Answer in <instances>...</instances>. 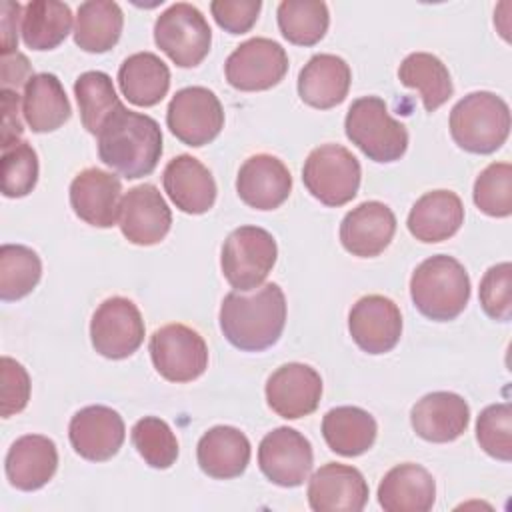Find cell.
Segmentation results:
<instances>
[{"mask_svg": "<svg viewBox=\"0 0 512 512\" xmlns=\"http://www.w3.org/2000/svg\"><path fill=\"white\" fill-rule=\"evenodd\" d=\"M480 448L502 462L512 458V408L508 402L486 406L476 420Z\"/></svg>", "mask_w": 512, "mask_h": 512, "instance_id": "60d3db41", "label": "cell"}, {"mask_svg": "<svg viewBox=\"0 0 512 512\" xmlns=\"http://www.w3.org/2000/svg\"><path fill=\"white\" fill-rule=\"evenodd\" d=\"M360 162L340 144H322L314 148L302 168L306 190L326 206L350 202L360 188Z\"/></svg>", "mask_w": 512, "mask_h": 512, "instance_id": "52a82bcc", "label": "cell"}, {"mask_svg": "<svg viewBox=\"0 0 512 512\" xmlns=\"http://www.w3.org/2000/svg\"><path fill=\"white\" fill-rule=\"evenodd\" d=\"M276 16L282 36L296 46H314L330 24L328 6L322 0H282Z\"/></svg>", "mask_w": 512, "mask_h": 512, "instance_id": "e575fe53", "label": "cell"}, {"mask_svg": "<svg viewBox=\"0 0 512 512\" xmlns=\"http://www.w3.org/2000/svg\"><path fill=\"white\" fill-rule=\"evenodd\" d=\"M166 124L180 142L198 148L220 134L224 110L212 90L188 86L172 96L166 110Z\"/></svg>", "mask_w": 512, "mask_h": 512, "instance_id": "8fae6325", "label": "cell"}, {"mask_svg": "<svg viewBox=\"0 0 512 512\" xmlns=\"http://www.w3.org/2000/svg\"><path fill=\"white\" fill-rule=\"evenodd\" d=\"M42 276L40 256L22 244H2L0 248V298L20 300L28 296Z\"/></svg>", "mask_w": 512, "mask_h": 512, "instance_id": "8d00e7d4", "label": "cell"}, {"mask_svg": "<svg viewBox=\"0 0 512 512\" xmlns=\"http://www.w3.org/2000/svg\"><path fill=\"white\" fill-rule=\"evenodd\" d=\"M162 184L176 208L186 214H204L216 202V182L210 170L190 154H180L166 164Z\"/></svg>", "mask_w": 512, "mask_h": 512, "instance_id": "603a6c76", "label": "cell"}, {"mask_svg": "<svg viewBox=\"0 0 512 512\" xmlns=\"http://www.w3.org/2000/svg\"><path fill=\"white\" fill-rule=\"evenodd\" d=\"M2 16H0V32H2V54L16 52L18 48V20L20 12L24 10L18 2H2L0 6Z\"/></svg>", "mask_w": 512, "mask_h": 512, "instance_id": "7dc6e473", "label": "cell"}, {"mask_svg": "<svg viewBox=\"0 0 512 512\" xmlns=\"http://www.w3.org/2000/svg\"><path fill=\"white\" fill-rule=\"evenodd\" d=\"M398 80L420 92L426 112L440 108L454 92L446 64L430 52L408 54L398 68Z\"/></svg>", "mask_w": 512, "mask_h": 512, "instance_id": "d6a6232c", "label": "cell"}, {"mask_svg": "<svg viewBox=\"0 0 512 512\" xmlns=\"http://www.w3.org/2000/svg\"><path fill=\"white\" fill-rule=\"evenodd\" d=\"M474 204L480 212L506 218L512 214V166L508 162L488 164L476 178L472 190Z\"/></svg>", "mask_w": 512, "mask_h": 512, "instance_id": "f35d334b", "label": "cell"}, {"mask_svg": "<svg viewBox=\"0 0 512 512\" xmlns=\"http://www.w3.org/2000/svg\"><path fill=\"white\" fill-rule=\"evenodd\" d=\"M352 82L350 66L336 54L312 56L298 74V94L304 104L328 110L344 102Z\"/></svg>", "mask_w": 512, "mask_h": 512, "instance_id": "484cf974", "label": "cell"}, {"mask_svg": "<svg viewBox=\"0 0 512 512\" xmlns=\"http://www.w3.org/2000/svg\"><path fill=\"white\" fill-rule=\"evenodd\" d=\"M410 298L426 318L436 322L454 320L470 300L468 272L452 256H430L412 272Z\"/></svg>", "mask_w": 512, "mask_h": 512, "instance_id": "3957f363", "label": "cell"}, {"mask_svg": "<svg viewBox=\"0 0 512 512\" xmlns=\"http://www.w3.org/2000/svg\"><path fill=\"white\" fill-rule=\"evenodd\" d=\"M394 232V212L384 202L368 200L344 216L340 224V242L352 256L372 258L388 248Z\"/></svg>", "mask_w": 512, "mask_h": 512, "instance_id": "44dd1931", "label": "cell"}, {"mask_svg": "<svg viewBox=\"0 0 512 512\" xmlns=\"http://www.w3.org/2000/svg\"><path fill=\"white\" fill-rule=\"evenodd\" d=\"M170 224L172 212L156 186L140 184L122 196L118 226L128 242L138 246L158 244L168 234Z\"/></svg>", "mask_w": 512, "mask_h": 512, "instance_id": "9a60e30c", "label": "cell"}, {"mask_svg": "<svg viewBox=\"0 0 512 512\" xmlns=\"http://www.w3.org/2000/svg\"><path fill=\"white\" fill-rule=\"evenodd\" d=\"M2 374V416L10 418L26 408L30 400V376L26 368L10 356L0 360Z\"/></svg>", "mask_w": 512, "mask_h": 512, "instance_id": "7bdbcfd3", "label": "cell"}, {"mask_svg": "<svg viewBox=\"0 0 512 512\" xmlns=\"http://www.w3.org/2000/svg\"><path fill=\"white\" fill-rule=\"evenodd\" d=\"M348 330L360 350L368 354H386L402 336L400 308L394 300L382 294L362 296L350 308Z\"/></svg>", "mask_w": 512, "mask_h": 512, "instance_id": "5bb4252c", "label": "cell"}, {"mask_svg": "<svg viewBox=\"0 0 512 512\" xmlns=\"http://www.w3.org/2000/svg\"><path fill=\"white\" fill-rule=\"evenodd\" d=\"M70 114V100L58 76L40 72L28 80L22 96V116L32 132H52L60 128Z\"/></svg>", "mask_w": 512, "mask_h": 512, "instance_id": "f1b7e54d", "label": "cell"}, {"mask_svg": "<svg viewBox=\"0 0 512 512\" xmlns=\"http://www.w3.org/2000/svg\"><path fill=\"white\" fill-rule=\"evenodd\" d=\"M414 432L428 442H452L462 436L470 422V408L460 394L430 392L410 410Z\"/></svg>", "mask_w": 512, "mask_h": 512, "instance_id": "7402d4cb", "label": "cell"}, {"mask_svg": "<svg viewBox=\"0 0 512 512\" xmlns=\"http://www.w3.org/2000/svg\"><path fill=\"white\" fill-rule=\"evenodd\" d=\"M0 74H2V88L18 92L20 86H26L28 80L34 76L28 58L22 52L2 54L0 58Z\"/></svg>", "mask_w": 512, "mask_h": 512, "instance_id": "bcb514c9", "label": "cell"}, {"mask_svg": "<svg viewBox=\"0 0 512 512\" xmlns=\"http://www.w3.org/2000/svg\"><path fill=\"white\" fill-rule=\"evenodd\" d=\"M306 496L314 512H360L368 502V484L358 468L328 462L312 474Z\"/></svg>", "mask_w": 512, "mask_h": 512, "instance_id": "ac0fdd59", "label": "cell"}, {"mask_svg": "<svg viewBox=\"0 0 512 512\" xmlns=\"http://www.w3.org/2000/svg\"><path fill=\"white\" fill-rule=\"evenodd\" d=\"M124 14L112 0H88L78 6L74 42L84 52H108L122 34Z\"/></svg>", "mask_w": 512, "mask_h": 512, "instance_id": "1f68e13d", "label": "cell"}, {"mask_svg": "<svg viewBox=\"0 0 512 512\" xmlns=\"http://www.w3.org/2000/svg\"><path fill=\"white\" fill-rule=\"evenodd\" d=\"M344 132L374 162L400 160L408 148L406 126L388 114V106L378 96H362L350 104Z\"/></svg>", "mask_w": 512, "mask_h": 512, "instance_id": "5b68a950", "label": "cell"}, {"mask_svg": "<svg viewBox=\"0 0 512 512\" xmlns=\"http://www.w3.org/2000/svg\"><path fill=\"white\" fill-rule=\"evenodd\" d=\"M198 466L216 480L240 476L250 462V442L234 426H214L202 434L196 446Z\"/></svg>", "mask_w": 512, "mask_h": 512, "instance_id": "83f0119b", "label": "cell"}, {"mask_svg": "<svg viewBox=\"0 0 512 512\" xmlns=\"http://www.w3.org/2000/svg\"><path fill=\"white\" fill-rule=\"evenodd\" d=\"M312 464V444L294 428H274L258 446V466L262 474L278 486H300L308 478Z\"/></svg>", "mask_w": 512, "mask_h": 512, "instance_id": "4fadbf2b", "label": "cell"}, {"mask_svg": "<svg viewBox=\"0 0 512 512\" xmlns=\"http://www.w3.org/2000/svg\"><path fill=\"white\" fill-rule=\"evenodd\" d=\"M2 194L6 198H22L30 194L38 182V156L36 150L20 140L2 150L0 160Z\"/></svg>", "mask_w": 512, "mask_h": 512, "instance_id": "ab89813d", "label": "cell"}, {"mask_svg": "<svg viewBox=\"0 0 512 512\" xmlns=\"http://www.w3.org/2000/svg\"><path fill=\"white\" fill-rule=\"evenodd\" d=\"M72 10L56 0H32L22 14V40L32 50H52L68 36Z\"/></svg>", "mask_w": 512, "mask_h": 512, "instance_id": "836d02e7", "label": "cell"}, {"mask_svg": "<svg viewBox=\"0 0 512 512\" xmlns=\"http://www.w3.org/2000/svg\"><path fill=\"white\" fill-rule=\"evenodd\" d=\"M96 136L100 160L128 180L152 174L162 156L158 122L128 110L124 104L104 122Z\"/></svg>", "mask_w": 512, "mask_h": 512, "instance_id": "7a4b0ae2", "label": "cell"}, {"mask_svg": "<svg viewBox=\"0 0 512 512\" xmlns=\"http://www.w3.org/2000/svg\"><path fill=\"white\" fill-rule=\"evenodd\" d=\"M480 304L484 312L498 320L512 318V264L500 262L488 268L480 280Z\"/></svg>", "mask_w": 512, "mask_h": 512, "instance_id": "b9f144b4", "label": "cell"}, {"mask_svg": "<svg viewBox=\"0 0 512 512\" xmlns=\"http://www.w3.org/2000/svg\"><path fill=\"white\" fill-rule=\"evenodd\" d=\"M74 452L90 462L110 460L124 444L126 428L122 416L102 404L78 410L68 426Z\"/></svg>", "mask_w": 512, "mask_h": 512, "instance_id": "e0dca14e", "label": "cell"}, {"mask_svg": "<svg viewBox=\"0 0 512 512\" xmlns=\"http://www.w3.org/2000/svg\"><path fill=\"white\" fill-rule=\"evenodd\" d=\"M58 468V450L54 440L42 434L20 436L6 454L4 470L8 482L24 492L48 484Z\"/></svg>", "mask_w": 512, "mask_h": 512, "instance_id": "cb8c5ba5", "label": "cell"}, {"mask_svg": "<svg viewBox=\"0 0 512 512\" xmlns=\"http://www.w3.org/2000/svg\"><path fill=\"white\" fill-rule=\"evenodd\" d=\"M154 42L176 66L194 68L210 52L212 30L196 6L176 2L156 18Z\"/></svg>", "mask_w": 512, "mask_h": 512, "instance_id": "ba28073f", "label": "cell"}, {"mask_svg": "<svg viewBox=\"0 0 512 512\" xmlns=\"http://www.w3.org/2000/svg\"><path fill=\"white\" fill-rule=\"evenodd\" d=\"M260 8V0H214L210 4L216 24L230 34L248 32L256 24Z\"/></svg>", "mask_w": 512, "mask_h": 512, "instance_id": "ee69618b", "label": "cell"}, {"mask_svg": "<svg viewBox=\"0 0 512 512\" xmlns=\"http://www.w3.org/2000/svg\"><path fill=\"white\" fill-rule=\"evenodd\" d=\"M376 496L386 512H428L436 500V484L426 468L404 462L384 474Z\"/></svg>", "mask_w": 512, "mask_h": 512, "instance_id": "d4e9b609", "label": "cell"}, {"mask_svg": "<svg viewBox=\"0 0 512 512\" xmlns=\"http://www.w3.org/2000/svg\"><path fill=\"white\" fill-rule=\"evenodd\" d=\"M408 230L420 242H442L464 224V204L456 192L432 190L422 194L408 214Z\"/></svg>", "mask_w": 512, "mask_h": 512, "instance_id": "4316f807", "label": "cell"}, {"mask_svg": "<svg viewBox=\"0 0 512 512\" xmlns=\"http://www.w3.org/2000/svg\"><path fill=\"white\" fill-rule=\"evenodd\" d=\"M118 84L130 104L148 108L168 94L170 70L160 56L136 52L120 64Z\"/></svg>", "mask_w": 512, "mask_h": 512, "instance_id": "f546056e", "label": "cell"}, {"mask_svg": "<svg viewBox=\"0 0 512 512\" xmlns=\"http://www.w3.org/2000/svg\"><path fill=\"white\" fill-rule=\"evenodd\" d=\"M132 444L144 462L152 468L166 470L178 458V440L172 428L156 416H144L132 426Z\"/></svg>", "mask_w": 512, "mask_h": 512, "instance_id": "74e56055", "label": "cell"}, {"mask_svg": "<svg viewBox=\"0 0 512 512\" xmlns=\"http://www.w3.org/2000/svg\"><path fill=\"white\" fill-rule=\"evenodd\" d=\"M90 340L104 358L132 356L144 342V320L138 306L124 296L106 298L92 314Z\"/></svg>", "mask_w": 512, "mask_h": 512, "instance_id": "30bf717a", "label": "cell"}, {"mask_svg": "<svg viewBox=\"0 0 512 512\" xmlns=\"http://www.w3.org/2000/svg\"><path fill=\"white\" fill-rule=\"evenodd\" d=\"M74 96L80 108V120L90 134H98L104 122L122 106L112 78L100 70H88L74 82Z\"/></svg>", "mask_w": 512, "mask_h": 512, "instance_id": "d590c367", "label": "cell"}, {"mask_svg": "<svg viewBox=\"0 0 512 512\" xmlns=\"http://www.w3.org/2000/svg\"><path fill=\"white\" fill-rule=\"evenodd\" d=\"M378 426L372 414L358 406H336L322 418V436L340 456H360L372 448Z\"/></svg>", "mask_w": 512, "mask_h": 512, "instance_id": "4dcf8cb0", "label": "cell"}, {"mask_svg": "<svg viewBox=\"0 0 512 512\" xmlns=\"http://www.w3.org/2000/svg\"><path fill=\"white\" fill-rule=\"evenodd\" d=\"M450 134L466 152L492 154L510 134V108L492 92H472L454 104Z\"/></svg>", "mask_w": 512, "mask_h": 512, "instance_id": "277c9868", "label": "cell"}, {"mask_svg": "<svg viewBox=\"0 0 512 512\" xmlns=\"http://www.w3.org/2000/svg\"><path fill=\"white\" fill-rule=\"evenodd\" d=\"M122 182L112 172L86 168L70 184V206L74 214L90 226L110 228L120 214Z\"/></svg>", "mask_w": 512, "mask_h": 512, "instance_id": "d6986e66", "label": "cell"}, {"mask_svg": "<svg viewBox=\"0 0 512 512\" xmlns=\"http://www.w3.org/2000/svg\"><path fill=\"white\" fill-rule=\"evenodd\" d=\"M220 330L238 350L260 352L282 336L286 298L278 284L268 282L254 290H232L220 306Z\"/></svg>", "mask_w": 512, "mask_h": 512, "instance_id": "6da1fadb", "label": "cell"}, {"mask_svg": "<svg viewBox=\"0 0 512 512\" xmlns=\"http://www.w3.org/2000/svg\"><path fill=\"white\" fill-rule=\"evenodd\" d=\"M236 192L250 208L274 210L292 192L290 170L272 154H254L238 170Z\"/></svg>", "mask_w": 512, "mask_h": 512, "instance_id": "ffe728a7", "label": "cell"}, {"mask_svg": "<svg viewBox=\"0 0 512 512\" xmlns=\"http://www.w3.org/2000/svg\"><path fill=\"white\" fill-rule=\"evenodd\" d=\"M274 236L260 226H240L228 234L222 246V274L234 290L258 288L276 264Z\"/></svg>", "mask_w": 512, "mask_h": 512, "instance_id": "8992f818", "label": "cell"}, {"mask_svg": "<svg viewBox=\"0 0 512 512\" xmlns=\"http://www.w3.org/2000/svg\"><path fill=\"white\" fill-rule=\"evenodd\" d=\"M150 358L168 382H192L208 368L204 338L186 324H166L150 336Z\"/></svg>", "mask_w": 512, "mask_h": 512, "instance_id": "9c48e42d", "label": "cell"}, {"mask_svg": "<svg viewBox=\"0 0 512 512\" xmlns=\"http://www.w3.org/2000/svg\"><path fill=\"white\" fill-rule=\"evenodd\" d=\"M226 80L242 92H260L276 86L288 72L286 50L270 38H250L234 48L224 64Z\"/></svg>", "mask_w": 512, "mask_h": 512, "instance_id": "7c38bea8", "label": "cell"}, {"mask_svg": "<svg viewBox=\"0 0 512 512\" xmlns=\"http://www.w3.org/2000/svg\"><path fill=\"white\" fill-rule=\"evenodd\" d=\"M320 396L322 378L308 364H282L266 380V402L272 412L286 420L312 414L320 404Z\"/></svg>", "mask_w": 512, "mask_h": 512, "instance_id": "2e32d148", "label": "cell"}, {"mask_svg": "<svg viewBox=\"0 0 512 512\" xmlns=\"http://www.w3.org/2000/svg\"><path fill=\"white\" fill-rule=\"evenodd\" d=\"M0 106H2V124H0V146L10 148L20 142L24 134V124L20 118V96L14 90H0Z\"/></svg>", "mask_w": 512, "mask_h": 512, "instance_id": "f6af8a7d", "label": "cell"}]
</instances>
